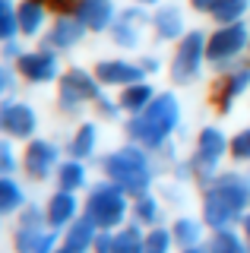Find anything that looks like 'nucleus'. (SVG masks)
<instances>
[{"instance_id":"1","label":"nucleus","mask_w":250,"mask_h":253,"mask_svg":"<svg viewBox=\"0 0 250 253\" xmlns=\"http://www.w3.org/2000/svg\"><path fill=\"white\" fill-rule=\"evenodd\" d=\"M171 124H174V101H171V98H162L159 105L149 111V114L139 117V121L133 124V133H136L139 139H146V142H159L162 133H165Z\"/></svg>"},{"instance_id":"2","label":"nucleus","mask_w":250,"mask_h":253,"mask_svg":"<svg viewBox=\"0 0 250 253\" xmlns=\"http://www.w3.org/2000/svg\"><path fill=\"white\" fill-rule=\"evenodd\" d=\"M241 206V190H231L225 187V190H218V193H212L209 196V221H225L228 215H234V209Z\"/></svg>"},{"instance_id":"3","label":"nucleus","mask_w":250,"mask_h":253,"mask_svg":"<svg viewBox=\"0 0 250 253\" xmlns=\"http://www.w3.org/2000/svg\"><path fill=\"white\" fill-rule=\"evenodd\" d=\"M121 212H124V203H121L117 193H111V190H105V193H98L95 200H92V215H95L98 221H105V225L117 221Z\"/></svg>"},{"instance_id":"4","label":"nucleus","mask_w":250,"mask_h":253,"mask_svg":"<svg viewBox=\"0 0 250 253\" xmlns=\"http://www.w3.org/2000/svg\"><path fill=\"white\" fill-rule=\"evenodd\" d=\"M241 42H244V29H228V32H218V35L209 42V57H222L228 51H238Z\"/></svg>"},{"instance_id":"5","label":"nucleus","mask_w":250,"mask_h":253,"mask_svg":"<svg viewBox=\"0 0 250 253\" xmlns=\"http://www.w3.org/2000/svg\"><path fill=\"white\" fill-rule=\"evenodd\" d=\"M0 126H6L10 133H29L32 130V114L26 108H6L0 111Z\"/></svg>"},{"instance_id":"6","label":"nucleus","mask_w":250,"mask_h":253,"mask_svg":"<svg viewBox=\"0 0 250 253\" xmlns=\"http://www.w3.org/2000/svg\"><path fill=\"white\" fill-rule=\"evenodd\" d=\"M200 44H203L200 35H190V38L184 42V51H181V57H177V67H174L177 76L193 73V67H197V54H200Z\"/></svg>"},{"instance_id":"7","label":"nucleus","mask_w":250,"mask_h":253,"mask_svg":"<svg viewBox=\"0 0 250 253\" xmlns=\"http://www.w3.org/2000/svg\"><path fill=\"white\" fill-rule=\"evenodd\" d=\"M80 19L89 22V26H105L108 3H105V0H85V3L80 6Z\"/></svg>"},{"instance_id":"8","label":"nucleus","mask_w":250,"mask_h":253,"mask_svg":"<svg viewBox=\"0 0 250 253\" xmlns=\"http://www.w3.org/2000/svg\"><path fill=\"white\" fill-rule=\"evenodd\" d=\"M22 70H26L29 76H35V79H44V76L54 73V60L42 57V54H35V57H22Z\"/></svg>"},{"instance_id":"9","label":"nucleus","mask_w":250,"mask_h":253,"mask_svg":"<svg viewBox=\"0 0 250 253\" xmlns=\"http://www.w3.org/2000/svg\"><path fill=\"white\" fill-rule=\"evenodd\" d=\"M98 73H101V79H111V83H121V79H139V70L124 67V63H101Z\"/></svg>"},{"instance_id":"10","label":"nucleus","mask_w":250,"mask_h":253,"mask_svg":"<svg viewBox=\"0 0 250 253\" xmlns=\"http://www.w3.org/2000/svg\"><path fill=\"white\" fill-rule=\"evenodd\" d=\"M48 162H51V149L48 146H32V152H29V171L32 174H42L44 168H48Z\"/></svg>"},{"instance_id":"11","label":"nucleus","mask_w":250,"mask_h":253,"mask_svg":"<svg viewBox=\"0 0 250 253\" xmlns=\"http://www.w3.org/2000/svg\"><path fill=\"white\" fill-rule=\"evenodd\" d=\"M64 89H67V95H70V92H80V95H95V85H92V83H89V79H85L83 73H70Z\"/></svg>"},{"instance_id":"12","label":"nucleus","mask_w":250,"mask_h":253,"mask_svg":"<svg viewBox=\"0 0 250 253\" xmlns=\"http://www.w3.org/2000/svg\"><path fill=\"white\" fill-rule=\"evenodd\" d=\"M85 244H89V221H83V225L73 228V234H70V244H67V253L83 250Z\"/></svg>"},{"instance_id":"13","label":"nucleus","mask_w":250,"mask_h":253,"mask_svg":"<svg viewBox=\"0 0 250 253\" xmlns=\"http://www.w3.org/2000/svg\"><path fill=\"white\" fill-rule=\"evenodd\" d=\"M241 10H244V0H218V3H215V16L222 22H228L231 16H238Z\"/></svg>"},{"instance_id":"14","label":"nucleus","mask_w":250,"mask_h":253,"mask_svg":"<svg viewBox=\"0 0 250 253\" xmlns=\"http://www.w3.org/2000/svg\"><path fill=\"white\" fill-rule=\"evenodd\" d=\"M38 19H42V10H38V3H26V6H22L19 22H22V29H26V32H32V29L38 26Z\"/></svg>"},{"instance_id":"15","label":"nucleus","mask_w":250,"mask_h":253,"mask_svg":"<svg viewBox=\"0 0 250 253\" xmlns=\"http://www.w3.org/2000/svg\"><path fill=\"white\" fill-rule=\"evenodd\" d=\"M19 203V190L10 184V180H3L0 184V209H13V206Z\"/></svg>"},{"instance_id":"16","label":"nucleus","mask_w":250,"mask_h":253,"mask_svg":"<svg viewBox=\"0 0 250 253\" xmlns=\"http://www.w3.org/2000/svg\"><path fill=\"white\" fill-rule=\"evenodd\" d=\"M70 212H73V200H70V196H57L54 206H51V218L54 221H64Z\"/></svg>"},{"instance_id":"17","label":"nucleus","mask_w":250,"mask_h":253,"mask_svg":"<svg viewBox=\"0 0 250 253\" xmlns=\"http://www.w3.org/2000/svg\"><path fill=\"white\" fill-rule=\"evenodd\" d=\"M76 35H80V26H73V22H60L57 32H54V42H57V44H70Z\"/></svg>"},{"instance_id":"18","label":"nucleus","mask_w":250,"mask_h":253,"mask_svg":"<svg viewBox=\"0 0 250 253\" xmlns=\"http://www.w3.org/2000/svg\"><path fill=\"white\" fill-rule=\"evenodd\" d=\"M117 253H139V234L127 231L121 241H117Z\"/></svg>"},{"instance_id":"19","label":"nucleus","mask_w":250,"mask_h":253,"mask_svg":"<svg viewBox=\"0 0 250 253\" xmlns=\"http://www.w3.org/2000/svg\"><path fill=\"white\" fill-rule=\"evenodd\" d=\"M212 253H241V247H238V241H234L231 234H222V237H215Z\"/></svg>"},{"instance_id":"20","label":"nucleus","mask_w":250,"mask_h":253,"mask_svg":"<svg viewBox=\"0 0 250 253\" xmlns=\"http://www.w3.org/2000/svg\"><path fill=\"white\" fill-rule=\"evenodd\" d=\"M222 146H225L222 136H218V133H212V130L203 136V152H206V155H218V152H222Z\"/></svg>"},{"instance_id":"21","label":"nucleus","mask_w":250,"mask_h":253,"mask_svg":"<svg viewBox=\"0 0 250 253\" xmlns=\"http://www.w3.org/2000/svg\"><path fill=\"white\" fill-rule=\"evenodd\" d=\"M10 32H13V13L6 0H0V35H10Z\"/></svg>"},{"instance_id":"22","label":"nucleus","mask_w":250,"mask_h":253,"mask_svg":"<svg viewBox=\"0 0 250 253\" xmlns=\"http://www.w3.org/2000/svg\"><path fill=\"white\" fill-rule=\"evenodd\" d=\"M146 98H149V89H143V85H139V89H133V92H127V98H124V101H127L130 108H136V105H143Z\"/></svg>"},{"instance_id":"23","label":"nucleus","mask_w":250,"mask_h":253,"mask_svg":"<svg viewBox=\"0 0 250 253\" xmlns=\"http://www.w3.org/2000/svg\"><path fill=\"white\" fill-rule=\"evenodd\" d=\"M83 180V171L76 168V165H70V168H64V187H76Z\"/></svg>"},{"instance_id":"24","label":"nucleus","mask_w":250,"mask_h":253,"mask_svg":"<svg viewBox=\"0 0 250 253\" xmlns=\"http://www.w3.org/2000/svg\"><path fill=\"white\" fill-rule=\"evenodd\" d=\"M92 146V130H83V136L76 139V152H89Z\"/></svg>"},{"instance_id":"25","label":"nucleus","mask_w":250,"mask_h":253,"mask_svg":"<svg viewBox=\"0 0 250 253\" xmlns=\"http://www.w3.org/2000/svg\"><path fill=\"white\" fill-rule=\"evenodd\" d=\"M234 152H238V155H250V133L241 136V139H234Z\"/></svg>"},{"instance_id":"26","label":"nucleus","mask_w":250,"mask_h":253,"mask_svg":"<svg viewBox=\"0 0 250 253\" xmlns=\"http://www.w3.org/2000/svg\"><path fill=\"white\" fill-rule=\"evenodd\" d=\"M165 250V234H152V241H149V253H162Z\"/></svg>"},{"instance_id":"27","label":"nucleus","mask_w":250,"mask_h":253,"mask_svg":"<svg viewBox=\"0 0 250 253\" xmlns=\"http://www.w3.org/2000/svg\"><path fill=\"white\" fill-rule=\"evenodd\" d=\"M162 26H165V35H174V13L162 16Z\"/></svg>"},{"instance_id":"28","label":"nucleus","mask_w":250,"mask_h":253,"mask_svg":"<svg viewBox=\"0 0 250 253\" xmlns=\"http://www.w3.org/2000/svg\"><path fill=\"white\" fill-rule=\"evenodd\" d=\"M177 231H181V237H184V241H193V237H197V228H193V225H181Z\"/></svg>"},{"instance_id":"29","label":"nucleus","mask_w":250,"mask_h":253,"mask_svg":"<svg viewBox=\"0 0 250 253\" xmlns=\"http://www.w3.org/2000/svg\"><path fill=\"white\" fill-rule=\"evenodd\" d=\"M6 168H10V155H6V149L0 146V171H6Z\"/></svg>"},{"instance_id":"30","label":"nucleus","mask_w":250,"mask_h":253,"mask_svg":"<svg viewBox=\"0 0 250 253\" xmlns=\"http://www.w3.org/2000/svg\"><path fill=\"white\" fill-rule=\"evenodd\" d=\"M48 3H54V6H60V10H67V6H73V0H48Z\"/></svg>"},{"instance_id":"31","label":"nucleus","mask_w":250,"mask_h":253,"mask_svg":"<svg viewBox=\"0 0 250 253\" xmlns=\"http://www.w3.org/2000/svg\"><path fill=\"white\" fill-rule=\"evenodd\" d=\"M193 3H197V6H200V10H206V6H215V3H218V0H193Z\"/></svg>"},{"instance_id":"32","label":"nucleus","mask_w":250,"mask_h":253,"mask_svg":"<svg viewBox=\"0 0 250 253\" xmlns=\"http://www.w3.org/2000/svg\"><path fill=\"white\" fill-rule=\"evenodd\" d=\"M3 83H6V76H3V73H0V89H3Z\"/></svg>"}]
</instances>
